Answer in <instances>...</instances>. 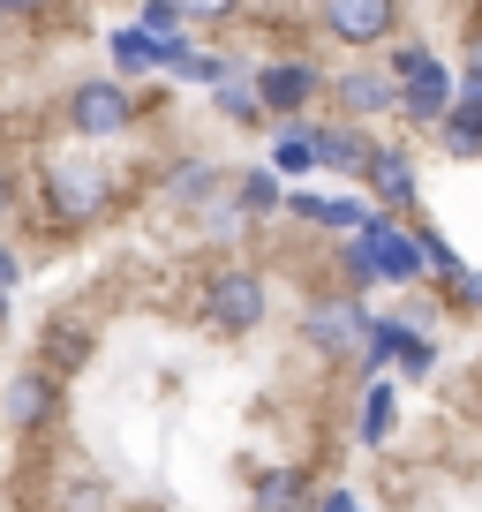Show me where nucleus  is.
Wrapping results in <instances>:
<instances>
[{"instance_id": "aec40b11", "label": "nucleus", "mask_w": 482, "mask_h": 512, "mask_svg": "<svg viewBox=\"0 0 482 512\" xmlns=\"http://www.w3.org/2000/svg\"><path fill=\"white\" fill-rule=\"evenodd\" d=\"M211 98H219V113H226V121H241V128H257V121H264L257 91H249V83H234V76H226V83H211Z\"/></svg>"}, {"instance_id": "1a4fd4ad", "label": "nucleus", "mask_w": 482, "mask_h": 512, "mask_svg": "<svg viewBox=\"0 0 482 512\" xmlns=\"http://www.w3.org/2000/svg\"><path fill=\"white\" fill-rule=\"evenodd\" d=\"M53 415H61V377H46V369H16L8 392H0V422H8V430H46Z\"/></svg>"}, {"instance_id": "0eeeda50", "label": "nucleus", "mask_w": 482, "mask_h": 512, "mask_svg": "<svg viewBox=\"0 0 482 512\" xmlns=\"http://www.w3.org/2000/svg\"><path fill=\"white\" fill-rule=\"evenodd\" d=\"M46 211L61 226H91L106 211V174L98 166H46Z\"/></svg>"}, {"instance_id": "c85d7f7f", "label": "nucleus", "mask_w": 482, "mask_h": 512, "mask_svg": "<svg viewBox=\"0 0 482 512\" xmlns=\"http://www.w3.org/2000/svg\"><path fill=\"white\" fill-rule=\"evenodd\" d=\"M452 98H460V106H467V113L482 121V83H452Z\"/></svg>"}, {"instance_id": "a878e982", "label": "nucleus", "mask_w": 482, "mask_h": 512, "mask_svg": "<svg viewBox=\"0 0 482 512\" xmlns=\"http://www.w3.org/2000/svg\"><path fill=\"white\" fill-rule=\"evenodd\" d=\"M445 294H452L460 309H482V272H467V264H460V272L445 279Z\"/></svg>"}, {"instance_id": "9d476101", "label": "nucleus", "mask_w": 482, "mask_h": 512, "mask_svg": "<svg viewBox=\"0 0 482 512\" xmlns=\"http://www.w3.org/2000/svg\"><path fill=\"white\" fill-rule=\"evenodd\" d=\"M362 181L377 189V204H385V211H415V196H422L415 159H407L400 144H377V151H370V166H362Z\"/></svg>"}, {"instance_id": "4be33fe9", "label": "nucleus", "mask_w": 482, "mask_h": 512, "mask_svg": "<svg viewBox=\"0 0 482 512\" xmlns=\"http://www.w3.org/2000/svg\"><path fill=\"white\" fill-rule=\"evenodd\" d=\"M166 76H181V83H226V76H234V61H219V53H181V61L174 68H166Z\"/></svg>"}, {"instance_id": "7c9ffc66", "label": "nucleus", "mask_w": 482, "mask_h": 512, "mask_svg": "<svg viewBox=\"0 0 482 512\" xmlns=\"http://www.w3.org/2000/svg\"><path fill=\"white\" fill-rule=\"evenodd\" d=\"M0 16H8V0H0Z\"/></svg>"}, {"instance_id": "bb28decb", "label": "nucleus", "mask_w": 482, "mask_h": 512, "mask_svg": "<svg viewBox=\"0 0 482 512\" xmlns=\"http://www.w3.org/2000/svg\"><path fill=\"white\" fill-rule=\"evenodd\" d=\"M16 279H23V264H16V249H8V241H0V294L16 287Z\"/></svg>"}, {"instance_id": "4468645a", "label": "nucleus", "mask_w": 482, "mask_h": 512, "mask_svg": "<svg viewBox=\"0 0 482 512\" xmlns=\"http://www.w3.org/2000/svg\"><path fill=\"white\" fill-rule=\"evenodd\" d=\"M339 113H400V91H392L385 68H347V76L332 83Z\"/></svg>"}, {"instance_id": "5701e85b", "label": "nucleus", "mask_w": 482, "mask_h": 512, "mask_svg": "<svg viewBox=\"0 0 482 512\" xmlns=\"http://www.w3.org/2000/svg\"><path fill=\"white\" fill-rule=\"evenodd\" d=\"M219 166H211V159H189V166H181V174H174V196H181V204H204V196L211 189H219Z\"/></svg>"}, {"instance_id": "f03ea898", "label": "nucleus", "mask_w": 482, "mask_h": 512, "mask_svg": "<svg viewBox=\"0 0 482 512\" xmlns=\"http://www.w3.org/2000/svg\"><path fill=\"white\" fill-rule=\"evenodd\" d=\"M68 128H76L83 144L129 136V128H136V91L121 76H83L76 91H68Z\"/></svg>"}, {"instance_id": "cd10ccee", "label": "nucleus", "mask_w": 482, "mask_h": 512, "mask_svg": "<svg viewBox=\"0 0 482 512\" xmlns=\"http://www.w3.org/2000/svg\"><path fill=\"white\" fill-rule=\"evenodd\" d=\"M317 512H362V497H354V490H324Z\"/></svg>"}, {"instance_id": "6ab92c4d", "label": "nucleus", "mask_w": 482, "mask_h": 512, "mask_svg": "<svg viewBox=\"0 0 482 512\" xmlns=\"http://www.w3.org/2000/svg\"><path fill=\"white\" fill-rule=\"evenodd\" d=\"M279 196H287V189H279L272 166L241 174V181H234V219H264V211H279Z\"/></svg>"}, {"instance_id": "39448f33", "label": "nucleus", "mask_w": 482, "mask_h": 512, "mask_svg": "<svg viewBox=\"0 0 482 512\" xmlns=\"http://www.w3.org/2000/svg\"><path fill=\"white\" fill-rule=\"evenodd\" d=\"M264 317H272V287H264L257 272H241V264H226V272H219V279L204 287V324H211V332L241 339V332H257Z\"/></svg>"}, {"instance_id": "f8f14e48", "label": "nucleus", "mask_w": 482, "mask_h": 512, "mask_svg": "<svg viewBox=\"0 0 482 512\" xmlns=\"http://www.w3.org/2000/svg\"><path fill=\"white\" fill-rule=\"evenodd\" d=\"M106 53H113V68H121V83H129V76H151V68H174L181 53H189V38H151V31L129 23V31H113Z\"/></svg>"}, {"instance_id": "393cba45", "label": "nucleus", "mask_w": 482, "mask_h": 512, "mask_svg": "<svg viewBox=\"0 0 482 512\" xmlns=\"http://www.w3.org/2000/svg\"><path fill=\"white\" fill-rule=\"evenodd\" d=\"M174 8H181L189 23H226V16L241 8V0H174Z\"/></svg>"}, {"instance_id": "ddd939ff", "label": "nucleus", "mask_w": 482, "mask_h": 512, "mask_svg": "<svg viewBox=\"0 0 482 512\" xmlns=\"http://www.w3.org/2000/svg\"><path fill=\"white\" fill-rule=\"evenodd\" d=\"M279 211H294V219H309V226H332V234H354L362 226V196H317V189H287L279 196Z\"/></svg>"}, {"instance_id": "423d86ee", "label": "nucleus", "mask_w": 482, "mask_h": 512, "mask_svg": "<svg viewBox=\"0 0 482 512\" xmlns=\"http://www.w3.org/2000/svg\"><path fill=\"white\" fill-rule=\"evenodd\" d=\"M362 332H370V309H362V294H332V302L302 309V339L324 354V362H354Z\"/></svg>"}, {"instance_id": "2eb2a0df", "label": "nucleus", "mask_w": 482, "mask_h": 512, "mask_svg": "<svg viewBox=\"0 0 482 512\" xmlns=\"http://www.w3.org/2000/svg\"><path fill=\"white\" fill-rule=\"evenodd\" d=\"M302 497H309L302 467H272V475H257V490H249V512H302Z\"/></svg>"}, {"instance_id": "20e7f679", "label": "nucleus", "mask_w": 482, "mask_h": 512, "mask_svg": "<svg viewBox=\"0 0 482 512\" xmlns=\"http://www.w3.org/2000/svg\"><path fill=\"white\" fill-rule=\"evenodd\" d=\"M249 91H257V106L272 113V121H302L324 98V68L309 61V53H272V61L249 76Z\"/></svg>"}, {"instance_id": "c756f323", "label": "nucleus", "mask_w": 482, "mask_h": 512, "mask_svg": "<svg viewBox=\"0 0 482 512\" xmlns=\"http://www.w3.org/2000/svg\"><path fill=\"white\" fill-rule=\"evenodd\" d=\"M23 8H38V0H8V16H23Z\"/></svg>"}, {"instance_id": "7ed1b4c3", "label": "nucleus", "mask_w": 482, "mask_h": 512, "mask_svg": "<svg viewBox=\"0 0 482 512\" xmlns=\"http://www.w3.org/2000/svg\"><path fill=\"white\" fill-rule=\"evenodd\" d=\"M385 76H392V91H400V113H407V121H415V128H437V113L452 106V68L437 61L430 46H400Z\"/></svg>"}, {"instance_id": "b1692460", "label": "nucleus", "mask_w": 482, "mask_h": 512, "mask_svg": "<svg viewBox=\"0 0 482 512\" xmlns=\"http://www.w3.org/2000/svg\"><path fill=\"white\" fill-rule=\"evenodd\" d=\"M392 362H400V377H430V369H437V347H430V339H415V332H407Z\"/></svg>"}, {"instance_id": "6e6552de", "label": "nucleus", "mask_w": 482, "mask_h": 512, "mask_svg": "<svg viewBox=\"0 0 482 512\" xmlns=\"http://www.w3.org/2000/svg\"><path fill=\"white\" fill-rule=\"evenodd\" d=\"M324 31L339 46H385L400 31V0H324Z\"/></svg>"}, {"instance_id": "a211bd4d", "label": "nucleus", "mask_w": 482, "mask_h": 512, "mask_svg": "<svg viewBox=\"0 0 482 512\" xmlns=\"http://www.w3.org/2000/svg\"><path fill=\"white\" fill-rule=\"evenodd\" d=\"M392 422H400V400H392L385 377H370V384H362V430H354V437H362V445H385Z\"/></svg>"}, {"instance_id": "9b49d317", "label": "nucleus", "mask_w": 482, "mask_h": 512, "mask_svg": "<svg viewBox=\"0 0 482 512\" xmlns=\"http://www.w3.org/2000/svg\"><path fill=\"white\" fill-rule=\"evenodd\" d=\"M309 151H317V166H332V174H354L362 181V166H370V136L354 121H309Z\"/></svg>"}, {"instance_id": "f257e3e1", "label": "nucleus", "mask_w": 482, "mask_h": 512, "mask_svg": "<svg viewBox=\"0 0 482 512\" xmlns=\"http://www.w3.org/2000/svg\"><path fill=\"white\" fill-rule=\"evenodd\" d=\"M347 249L370 264V279H385V287H415L422 279V249H415V234H407L392 211H362V226L347 234Z\"/></svg>"}, {"instance_id": "2f4dec72", "label": "nucleus", "mask_w": 482, "mask_h": 512, "mask_svg": "<svg viewBox=\"0 0 482 512\" xmlns=\"http://www.w3.org/2000/svg\"><path fill=\"white\" fill-rule=\"evenodd\" d=\"M0 196H8V189H0Z\"/></svg>"}, {"instance_id": "412c9836", "label": "nucleus", "mask_w": 482, "mask_h": 512, "mask_svg": "<svg viewBox=\"0 0 482 512\" xmlns=\"http://www.w3.org/2000/svg\"><path fill=\"white\" fill-rule=\"evenodd\" d=\"M136 31H151V38H189V16H181L174 0H144V8H136Z\"/></svg>"}, {"instance_id": "dca6fc26", "label": "nucleus", "mask_w": 482, "mask_h": 512, "mask_svg": "<svg viewBox=\"0 0 482 512\" xmlns=\"http://www.w3.org/2000/svg\"><path fill=\"white\" fill-rule=\"evenodd\" d=\"M272 174H279V181H309V174H317L309 121H294V128H279V136H272Z\"/></svg>"}, {"instance_id": "f3484780", "label": "nucleus", "mask_w": 482, "mask_h": 512, "mask_svg": "<svg viewBox=\"0 0 482 512\" xmlns=\"http://www.w3.org/2000/svg\"><path fill=\"white\" fill-rule=\"evenodd\" d=\"M83 362H91V324H53L38 369H46V377H68V369H83Z\"/></svg>"}]
</instances>
